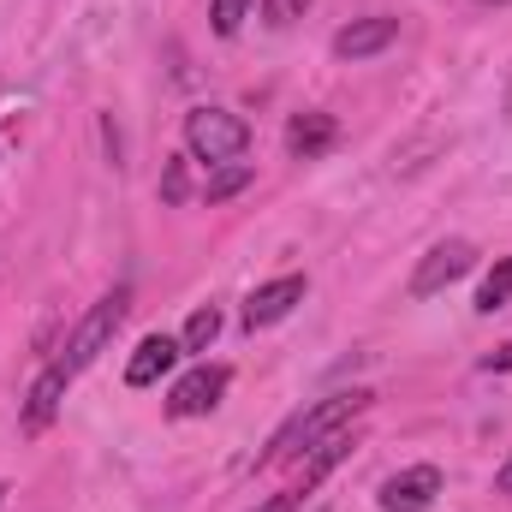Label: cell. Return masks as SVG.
Wrapping results in <instances>:
<instances>
[{"mask_svg": "<svg viewBox=\"0 0 512 512\" xmlns=\"http://www.w3.org/2000/svg\"><path fill=\"white\" fill-rule=\"evenodd\" d=\"M364 405H370V393H358V387H352V393H328V399H316L310 411H298V417H292V423L268 441L262 465H280V459H292V453H310L316 441H328L334 429H346Z\"/></svg>", "mask_w": 512, "mask_h": 512, "instance_id": "cell-1", "label": "cell"}, {"mask_svg": "<svg viewBox=\"0 0 512 512\" xmlns=\"http://www.w3.org/2000/svg\"><path fill=\"white\" fill-rule=\"evenodd\" d=\"M185 149L209 167H233L245 149H251V126L227 108H191L185 114Z\"/></svg>", "mask_w": 512, "mask_h": 512, "instance_id": "cell-2", "label": "cell"}, {"mask_svg": "<svg viewBox=\"0 0 512 512\" xmlns=\"http://www.w3.org/2000/svg\"><path fill=\"white\" fill-rule=\"evenodd\" d=\"M126 310H131V292H126V286H114L108 298H96V304H90V316L72 328V340H66V358H60V364H66L72 376H78V370H90V364H96V358L114 346V334H120Z\"/></svg>", "mask_w": 512, "mask_h": 512, "instance_id": "cell-3", "label": "cell"}, {"mask_svg": "<svg viewBox=\"0 0 512 512\" xmlns=\"http://www.w3.org/2000/svg\"><path fill=\"white\" fill-rule=\"evenodd\" d=\"M471 262H477V245H471V239H441L435 251L417 262V274H411V298H435V292H447L453 280L471 274Z\"/></svg>", "mask_w": 512, "mask_h": 512, "instance_id": "cell-4", "label": "cell"}, {"mask_svg": "<svg viewBox=\"0 0 512 512\" xmlns=\"http://www.w3.org/2000/svg\"><path fill=\"white\" fill-rule=\"evenodd\" d=\"M227 382H233V376H227L221 364H197L191 376H179V382H173V393H167V411H173V417H209V411L221 405Z\"/></svg>", "mask_w": 512, "mask_h": 512, "instance_id": "cell-5", "label": "cell"}, {"mask_svg": "<svg viewBox=\"0 0 512 512\" xmlns=\"http://www.w3.org/2000/svg\"><path fill=\"white\" fill-rule=\"evenodd\" d=\"M304 274H280V280H268V286H256L251 298H245V328H274V322H286L292 316V304H304Z\"/></svg>", "mask_w": 512, "mask_h": 512, "instance_id": "cell-6", "label": "cell"}, {"mask_svg": "<svg viewBox=\"0 0 512 512\" xmlns=\"http://www.w3.org/2000/svg\"><path fill=\"white\" fill-rule=\"evenodd\" d=\"M66 387H72V370L66 364H48L42 376H36V387L24 393V435H42L54 417H60V405H66Z\"/></svg>", "mask_w": 512, "mask_h": 512, "instance_id": "cell-7", "label": "cell"}, {"mask_svg": "<svg viewBox=\"0 0 512 512\" xmlns=\"http://www.w3.org/2000/svg\"><path fill=\"white\" fill-rule=\"evenodd\" d=\"M435 495H441V471L435 465H411V471L382 483V512H429Z\"/></svg>", "mask_w": 512, "mask_h": 512, "instance_id": "cell-8", "label": "cell"}, {"mask_svg": "<svg viewBox=\"0 0 512 512\" xmlns=\"http://www.w3.org/2000/svg\"><path fill=\"white\" fill-rule=\"evenodd\" d=\"M393 36H399V18H387V12L352 18V24L334 36V60H370V54H382Z\"/></svg>", "mask_w": 512, "mask_h": 512, "instance_id": "cell-9", "label": "cell"}, {"mask_svg": "<svg viewBox=\"0 0 512 512\" xmlns=\"http://www.w3.org/2000/svg\"><path fill=\"white\" fill-rule=\"evenodd\" d=\"M179 340L173 334H149V340H137V352H131V364H126V387H155L173 364H179Z\"/></svg>", "mask_w": 512, "mask_h": 512, "instance_id": "cell-10", "label": "cell"}, {"mask_svg": "<svg viewBox=\"0 0 512 512\" xmlns=\"http://www.w3.org/2000/svg\"><path fill=\"white\" fill-rule=\"evenodd\" d=\"M334 143H340L334 114H292V126H286V149H292L298 161H316V155H328Z\"/></svg>", "mask_w": 512, "mask_h": 512, "instance_id": "cell-11", "label": "cell"}, {"mask_svg": "<svg viewBox=\"0 0 512 512\" xmlns=\"http://www.w3.org/2000/svg\"><path fill=\"white\" fill-rule=\"evenodd\" d=\"M346 453H352V435H340V429H334L328 441H316V447H310V465H304V477H298V495H310V489H316L340 459H346Z\"/></svg>", "mask_w": 512, "mask_h": 512, "instance_id": "cell-12", "label": "cell"}, {"mask_svg": "<svg viewBox=\"0 0 512 512\" xmlns=\"http://www.w3.org/2000/svg\"><path fill=\"white\" fill-rule=\"evenodd\" d=\"M215 334H221V310H215V304H197L191 322H185V334H179V346H185V352H209Z\"/></svg>", "mask_w": 512, "mask_h": 512, "instance_id": "cell-13", "label": "cell"}, {"mask_svg": "<svg viewBox=\"0 0 512 512\" xmlns=\"http://www.w3.org/2000/svg\"><path fill=\"white\" fill-rule=\"evenodd\" d=\"M501 304H512V256H501V262L489 268V280L477 286V310H483V316H495Z\"/></svg>", "mask_w": 512, "mask_h": 512, "instance_id": "cell-14", "label": "cell"}, {"mask_svg": "<svg viewBox=\"0 0 512 512\" xmlns=\"http://www.w3.org/2000/svg\"><path fill=\"white\" fill-rule=\"evenodd\" d=\"M245 185H251V167H245V161H233V167H221V173L203 185V197H209V203H227V197H239Z\"/></svg>", "mask_w": 512, "mask_h": 512, "instance_id": "cell-15", "label": "cell"}, {"mask_svg": "<svg viewBox=\"0 0 512 512\" xmlns=\"http://www.w3.org/2000/svg\"><path fill=\"white\" fill-rule=\"evenodd\" d=\"M256 0H209V18H215V36H239V24L251 18Z\"/></svg>", "mask_w": 512, "mask_h": 512, "instance_id": "cell-16", "label": "cell"}, {"mask_svg": "<svg viewBox=\"0 0 512 512\" xmlns=\"http://www.w3.org/2000/svg\"><path fill=\"white\" fill-rule=\"evenodd\" d=\"M310 12V0H262V18L274 24V30H286V24H298Z\"/></svg>", "mask_w": 512, "mask_h": 512, "instance_id": "cell-17", "label": "cell"}, {"mask_svg": "<svg viewBox=\"0 0 512 512\" xmlns=\"http://www.w3.org/2000/svg\"><path fill=\"white\" fill-rule=\"evenodd\" d=\"M185 191H191L185 161H167V173H161V203H185Z\"/></svg>", "mask_w": 512, "mask_h": 512, "instance_id": "cell-18", "label": "cell"}, {"mask_svg": "<svg viewBox=\"0 0 512 512\" xmlns=\"http://www.w3.org/2000/svg\"><path fill=\"white\" fill-rule=\"evenodd\" d=\"M298 501H304V495H298V489H286V495H268V501L251 507V512H298Z\"/></svg>", "mask_w": 512, "mask_h": 512, "instance_id": "cell-19", "label": "cell"}, {"mask_svg": "<svg viewBox=\"0 0 512 512\" xmlns=\"http://www.w3.org/2000/svg\"><path fill=\"white\" fill-rule=\"evenodd\" d=\"M489 370H512V340L501 346V352H495V358H489Z\"/></svg>", "mask_w": 512, "mask_h": 512, "instance_id": "cell-20", "label": "cell"}, {"mask_svg": "<svg viewBox=\"0 0 512 512\" xmlns=\"http://www.w3.org/2000/svg\"><path fill=\"white\" fill-rule=\"evenodd\" d=\"M495 489H501V495H512V459L501 465V471H495Z\"/></svg>", "mask_w": 512, "mask_h": 512, "instance_id": "cell-21", "label": "cell"}, {"mask_svg": "<svg viewBox=\"0 0 512 512\" xmlns=\"http://www.w3.org/2000/svg\"><path fill=\"white\" fill-rule=\"evenodd\" d=\"M6 495H12V489H6V483H0V507H6Z\"/></svg>", "mask_w": 512, "mask_h": 512, "instance_id": "cell-22", "label": "cell"}]
</instances>
